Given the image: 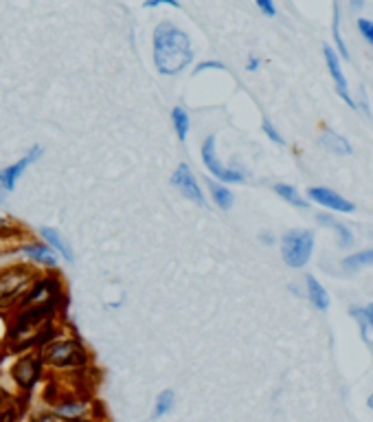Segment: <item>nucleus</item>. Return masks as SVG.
I'll return each instance as SVG.
<instances>
[{
	"instance_id": "nucleus-30",
	"label": "nucleus",
	"mask_w": 373,
	"mask_h": 422,
	"mask_svg": "<svg viewBox=\"0 0 373 422\" xmlns=\"http://www.w3.org/2000/svg\"><path fill=\"white\" fill-rule=\"evenodd\" d=\"M349 5H351V9H353V11H358V9L365 5V0H349Z\"/></svg>"
},
{
	"instance_id": "nucleus-1",
	"label": "nucleus",
	"mask_w": 373,
	"mask_h": 422,
	"mask_svg": "<svg viewBox=\"0 0 373 422\" xmlns=\"http://www.w3.org/2000/svg\"><path fill=\"white\" fill-rule=\"evenodd\" d=\"M193 60L191 40L183 29L171 22H160L154 29V64L158 73L178 75Z\"/></svg>"
},
{
	"instance_id": "nucleus-11",
	"label": "nucleus",
	"mask_w": 373,
	"mask_h": 422,
	"mask_svg": "<svg viewBox=\"0 0 373 422\" xmlns=\"http://www.w3.org/2000/svg\"><path fill=\"white\" fill-rule=\"evenodd\" d=\"M18 251H20L22 255H27L29 259H34L36 264L48 266V268L57 266V253H55L51 247H48V245H38V242H29V245L18 247Z\"/></svg>"
},
{
	"instance_id": "nucleus-17",
	"label": "nucleus",
	"mask_w": 373,
	"mask_h": 422,
	"mask_svg": "<svg viewBox=\"0 0 373 422\" xmlns=\"http://www.w3.org/2000/svg\"><path fill=\"white\" fill-rule=\"evenodd\" d=\"M274 193H277V196H281L286 203H290L292 207H299V209H307V207H310V200H305L301 193H299V189L292 187V185H286V183L274 185Z\"/></svg>"
},
{
	"instance_id": "nucleus-2",
	"label": "nucleus",
	"mask_w": 373,
	"mask_h": 422,
	"mask_svg": "<svg viewBox=\"0 0 373 422\" xmlns=\"http://www.w3.org/2000/svg\"><path fill=\"white\" fill-rule=\"evenodd\" d=\"M40 273L34 266L18 264L0 271V313L15 311L29 288L36 284Z\"/></svg>"
},
{
	"instance_id": "nucleus-6",
	"label": "nucleus",
	"mask_w": 373,
	"mask_h": 422,
	"mask_svg": "<svg viewBox=\"0 0 373 422\" xmlns=\"http://www.w3.org/2000/svg\"><path fill=\"white\" fill-rule=\"evenodd\" d=\"M202 161L206 170L213 174L218 181L222 183H244V174L237 172V170H231V168H224L220 163V158L216 154V137H206L204 143H202Z\"/></svg>"
},
{
	"instance_id": "nucleus-32",
	"label": "nucleus",
	"mask_w": 373,
	"mask_h": 422,
	"mask_svg": "<svg viewBox=\"0 0 373 422\" xmlns=\"http://www.w3.org/2000/svg\"><path fill=\"white\" fill-rule=\"evenodd\" d=\"M66 422H90V420H84V418H69Z\"/></svg>"
},
{
	"instance_id": "nucleus-14",
	"label": "nucleus",
	"mask_w": 373,
	"mask_h": 422,
	"mask_svg": "<svg viewBox=\"0 0 373 422\" xmlns=\"http://www.w3.org/2000/svg\"><path fill=\"white\" fill-rule=\"evenodd\" d=\"M321 145H323V148L332 150L334 154H351V145H349V141H347L345 137L336 135L334 130H325V132H323V137H321Z\"/></svg>"
},
{
	"instance_id": "nucleus-19",
	"label": "nucleus",
	"mask_w": 373,
	"mask_h": 422,
	"mask_svg": "<svg viewBox=\"0 0 373 422\" xmlns=\"http://www.w3.org/2000/svg\"><path fill=\"white\" fill-rule=\"evenodd\" d=\"M171 121H174V130H176L178 139L185 141L187 135H189V115H187V110L183 106H176L171 110Z\"/></svg>"
},
{
	"instance_id": "nucleus-26",
	"label": "nucleus",
	"mask_w": 373,
	"mask_h": 422,
	"mask_svg": "<svg viewBox=\"0 0 373 422\" xmlns=\"http://www.w3.org/2000/svg\"><path fill=\"white\" fill-rule=\"evenodd\" d=\"M257 3V7L262 9V13H266V15H277V7H274V0H255Z\"/></svg>"
},
{
	"instance_id": "nucleus-20",
	"label": "nucleus",
	"mask_w": 373,
	"mask_h": 422,
	"mask_svg": "<svg viewBox=\"0 0 373 422\" xmlns=\"http://www.w3.org/2000/svg\"><path fill=\"white\" fill-rule=\"evenodd\" d=\"M343 266H345V268H349V271L363 268V266H373V249L358 251V253H351L349 257H345V259H343Z\"/></svg>"
},
{
	"instance_id": "nucleus-33",
	"label": "nucleus",
	"mask_w": 373,
	"mask_h": 422,
	"mask_svg": "<svg viewBox=\"0 0 373 422\" xmlns=\"http://www.w3.org/2000/svg\"><path fill=\"white\" fill-rule=\"evenodd\" d=\"M367 404H369V409H373V394H371V396L367 398Z\"/></svg>"
},
{
	"instance_id": "nucleus-13",
	"label": "nucleus",
	"mask_w": 373,
	"mask_h": 422,
	"mask_svg": "<svg viewBox=\"0 0 373 422\" xmlns=\"http://www.w3.org/2000/svg\"><path fill=\"white\" fill-rule=\"evenodd\" d=\"M40 233H42V238L46 240V245L51 247L55 253H59L64 259H66V262H73V251L69 249V245L64 242V238H62L55 229H51V226H42Z\"/></svg>"
},
{
	"instance_id": "nucleus-9",
	"label": "nucleus",
	"mask_w": 373,
	"mask_h": 422,
	"mask_svg": "<svg viewBox=\"0 0 373 422\" xmlns=\"http://www.w3.org/2000/svg\"><path fill=\"white\" fill-rule=\"evenodd\" d=\"M40 154H42V148L40 145H34V148L29 150V154H24L18 163H13V165H9V168H5L3 172H0V187L3 189H13L15 187V183H18V178L36 163V161L40 158Z\"/></svg>"
},
{
	"instance_id": "nucleus-27",
	"label": "nucleus",
	"mask_w": 373,
	"mask_h": 422,
	"mask_svg": "<svg viewBox=\"0 0 373 422\" xmlns=\"http://www.w3.org/2000/svg\"><path fill=\"white\" fill-rule=\"evenodd\" d=\"M145 7H160V5H169V7H181L178 5V0H143Z\"/></svg>"
},
{
	"instance_id": "nucleus-28",
	"label": "nucleus",
	"mask_w": 373,
	"mask_h": 422,
	"mask_svg": "<svg viewBox=\"0 0 373 422\" xmlns=\"http://www.w3.org/2000/svg\"><path fill=\"white\" fill-rule=\"evenodd\" d=\"M15 418H13V411L11 409H5L3 414H0V422H13Z\"/></svg>"
},
{
	"instance_id": "nucleus-25",
	"label": "nucleus",
	"mask_w": 373,
	"mask_h": 422,
	"mask_svg": "<svg viewBox=\"0 0 373 422\" xmlns=\"http://www.w3.org/2000/svg\"><path fill=\"white\" fill-rule=\"evenodd\" d=\"M204 71H224V64H222V62H216V60H209V62L198 64L196 73H204Z\"/></svg>"
},
{
	"instance_id": "nucleus-5",
	"label": "nucleus",
	"mask_w": 373,
	"mask_h": 422,
	"mask_svg": "<svg viewBox=\"0 0 373 422\" xmlns=\"http://www.w3.org/2000/svg\"><path fill=\"white\" fill-rule=\"evenodd\" d=\"M42 365H44V361H42L40 354H34V352L22 354L11 369L15 385H18L20 389H24V392H31L42 376Z\"/></svg>"
},
{
	"instance_id": "nucleus-7",
	"label": "nucleus",
	"mask_w": 373,
	"mask_h": 422,
	"mask_svg": "<svg viewBox=\"0 0 373 422\" xmlns=\"http://www.w3.org/2000/svg\"><path fill=\"white\" fill-rule=\"evenodd\" d=\"M307 198L330 211H340V214H353L356 211V205L351 200L340 196L338 191H334L330 187H310L307 189Z\"/></svg>"
},
{
	"instance_id": "nucleus-3",
	"label": "nucleus",
	"mask_w": 373,
	"mask_h": 422,
	"mask_svg": "<svg viewBox=\"0 0 373 422\" xmlns=\"http://www.w3.org/2000/svg\"><path fill=\"white\" fill-rule=\"evenodd\" d=\"M42 361L51 367L66 369V367H84L88 363V352L77 339H59L46 343L40 352Z\"/></svg>"
},
{
	"instance_id": "nucleus-31",
	"label": "nucleus",
	"mask_w": 373,
	"mask_h": 422,
	"mask_svg": "<svg viewBox=\"0 0 373 422\" xmlns=\"http://www.w3.org/2000/svg\"><path fill=\"white\" fill-rule=\"evenodd\" d=\"M257 67H259V60H257V57H251V60H248V67H246V69H248V71H257Z\"/></svg>"
},
{
	"instance_id": "nucleus-21",
	"label": "nucleus",
	"mask_w": 373,
	"mask_h": 422,
	"mask_svg": "<svg viewBox=\"0 0 373 422\" xmlns=\"http://www.w3.org/2000/svg\"><path fill=\"white\" fill-rule=\"evenodd\" d=\"M171 407H174V392L171 389H165V392H160V396L156 398V409H154L152 418L158 420V418L167 416L171 411Z\"/></svg>"
},
{
	"instance_id": "nucleus-24",
	"label": "nucleus",
	"mask_w": 373,
	"mask_h": 422,
	"mask_svg": "<svg viewBox=\"0 0 373 422\" xmlns=\"http://www.w3.org/2000/svg\"><path fill=\"white\" fill-rule=\"evenodd\" d=\"M264 132H266V137L272 141V143H277V145H283V139H281V135L277 132V130H274V125L270 123V121H264Z\"/></svg>"
},
{
	"instance_id": "nucleus-16",
	"label": "nucleus",
	"mask_w": 373,
	"mask_h": 422,
	"mask_svg": "<svg viewBox=\"0 0 373 422\" xmlns=\"http://www.w3.org/2000/svg\"><path fill=\"white\" fill-rule=\"evenodd\" d=\"M84 409H86V404L82 400L73 398V396L62 398V400L55 402V414L62 416V418H66V420L69 418H79V416L84 414Z\"/></svg>"
},
{
	"instance_id": "nucleus-4",
	"label": "nucleus",
	"mask_w": 373,
	"mask_h": 422,
	"mask_svg": "<svg viewBox=\"0 0 373 422\" xmlns=\"http://www.w3.org/2000/svg\"><path fill=\"white\" fill-rule=\"evenodd\" d=\"M314 251V233L307 229H292L281 238L283 262L292 268H303Z\"/></svg>"
},
{
	"instance_id": "nucleus-29",
	"label": "nucleus",
	"mask_w": 373,
	"mask_h": 422,
	"mask_svg": "<svg viewBox=\"0 0 373 422\" xmlns=\"http://www.w3.org/2000/svg\"><path fill=\"white\" fill-rule=\"evenodd\" d=\"M9 402V394L5 392V389L3 387H0V409H3L5 407V404Z\"/></svg>"
},
{
	"instance_id": "nucleus-12",
	"label": "nucleus",
	"mask_w": 373,
	"mask_h": 422,
	"mask_svg": "<svg viewBox=\"0 0 373 422\" xmlns=\"http://www.w3.org/2000/svg\"><path fill=\"white\" fill-rule=\"evenodd\" d=\"M305 286H307V297H310V301H312V306L316 308V311H328V308H330V295H328V290L323 288V284L314 278V275H307Z\"/></svg>"
},
{
	"instance_id": "nucleus-23",
	"label": "nucleus",
	"mask_w": 373,
	"mask_h": 422,
	"mask_svg": "<svg viewBox=\"0 0 373 422\" xmlns=\"http://www.w3.org/2000/svg\"><path fill=\"white\" fill-rule=\"evenodd\" d=\"M358 31L363 34V38L373 46V20H369V18H358Z\"/></svg>"
},
{
	"instance_id": "nucleus-34",
	"label": "nucleus",
	"mask_w": 373,
	"mask_h": 422,
	"mask_svg": "<svg viewBox=\"0 0 373 422\" xmlns=\"http://www.w3.org/2000/svg\"><path fill=\"white\" fill-rule=\"evenodd\" d=\"M5 200V193H3V187H0V203Z\"/></svg>"
},
{
	"instance_id": "nucleus-22",
	"label": "nucleus",
	"mask_w": 373,
	"mask_h": 422,
	"mask_svg": "<svg viewBox=\"0 0 373 422\" xmlns=\"http://www.w3.org/2000/svg\"><path fill=\"white\" fill-rule=\"evenodd\" d=\"M351 315H356V319L363 323V334L367 332V328H373V304L365 308H353Z\"/></svg>"
},
{
	"instance_id": "nucleus-8",
	"label": "nucleus",
	"mask_w": 373,
	"mask_h": 422,
	"mask_svg": "<svg viewBox=\"0 0 373 422\" xmlns=\"http://www.w3.org/2000/svg\"><path fill=\"white\" fill-rule=\"evenodd\" d=\"M171 183L178 187V191L183 193L185 198H189L191 203H196L200 207H204V196H202V189L196 181V176L189 170V165H178V170L171 176Z\"/></svg>"
},
{
	"instance_id": "nucleus-15",
	"label": "nucleus",
	"mask_w": 373,
	"mask_h": 422,
	"mask_svg": "<svg viewBox=\"0 0 373 422\" xmlns=\"http://www.w3.org/2000/svg\"><path fill=\"white\" fill-rule=\"evenodd\" d=\"M316 220H318L321 224H325V226H332V229L336 231V236H338V245H340V247H351V245H353V236H351V231L347 229L345 224H340L334 216L318 214Z\"/></svg>"
},
{
	"instance_id": "nucleus-18",
	"label": "nucleus",
	"mask_w": 373,
	"mask_h": 422,
	"mask_svg": "<svg viewBox=\"0 0 373 422\" xmlns=\"http://www.w3.org/2000/svg\"><path fill=\"white\" fill-rule=\"evenodd\" d=\"M209 191H211V196H213V200H216V205L220 209H231L233 207V193H231V189H226L220 183L209 181Z\"/></svg>"
},
{
	"instance_id": "nucleus-10",
	"label": "nucleus",
	"mask_w": 373,
	"mask_h": 422,
	"mask_svg": "<svg viewBox=\"0 0 373 422\" xmlns=\"http://www.w3.org/2000/svg\"><path fill=\"white\" fill-rule=\"evenodd\" d=\"M323 53H325L328 71H330V75H332V79H334V84H336V90H338V95L343 97V100H345V104H347L349 108H356V102L351 100V95H349L347 77H345V73H343V67H340L338 53L334 51L332 46H328V44L323 46Z\"/></svg>"
}]
</instances>
